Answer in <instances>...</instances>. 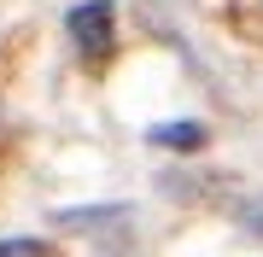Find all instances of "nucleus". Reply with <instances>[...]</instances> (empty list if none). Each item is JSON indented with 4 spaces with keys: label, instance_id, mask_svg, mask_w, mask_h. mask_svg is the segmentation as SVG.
<instances>
[{
    "label": "nucleus",
    "instance_id": "nucleus-1",
    "mask_svg": "<svg viewBox=\"0 0 263 257\" xmlns=\"http://www.w3.org/2000/svg\"><path fill=\"white\" fill-rule=\"evenodd\" d=\"M111 29H117V6L111 0H82V6H70V41L82 47V58H105L111 53Z\"/></svg>",
    "mask_w": 263,
    "mask_h": 257
},
{
    "label": "nucleus",
    "instance_id": "nucleus-2",
    "mask_svg": "<svg viewBox=\"0 0 263 257\" xmlns=\"http://www.w3.org/2000/svg\"><path fill=\"white\" fill-rule=\"evenodd\" d=\"M211 134H205V123H158L152 129V146H181V152H199Z\"/></svg>",
    "mask_w": 263,
    "mask_h": 257
},
{
    "label": "nucleus",
    "instance_id": "nucleus-3",
    "mask_svg": "<svg viewBox=\"0 0 263 257\" xmlns=\"http://www.w3.org/2000/svg\"><path fill=\"white\" fill-rule=\"evenodd\" d=\"M0 257H47V246H35V240H0Z\"/></svg>",
    "mask_w": 263,
    "mask_h": 257
}]
</instances>
